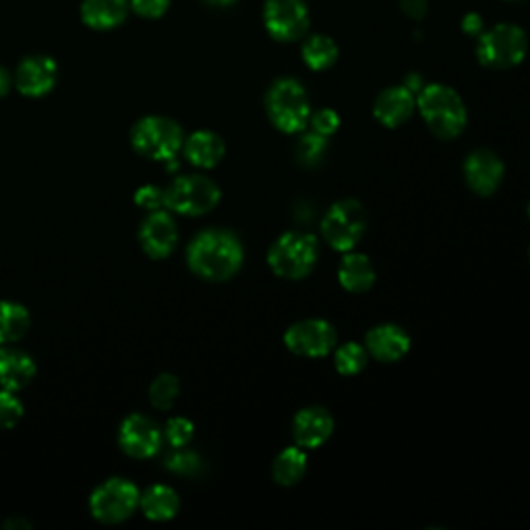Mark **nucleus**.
<instances>
[{"label": "nucleus", "mask_w": 530, "mask_h": 530, "mask_svg": "<svg viewBox=\"0 0 530 530\" xmlns=\"http://www.w3.org/2000/svg\"><path fill=\"white\" fill-rule=\"evenodd\" d=\"M334 431V419L328 408L323 406H309L303 408L292 423V435L297 446L303 450H315L326 444Z\"/></svg>", "instance_id": "obj_13"}, {"label": "nucleus", "mask_w": 530, "mask_h": 530, "mask_svg": "<svg viewBox=\"0 0 530 530\" xmlns=\"http://www.w3.org/2000/svg\"><path fill=\"white\" fill-rule=\"evenodd\" d=\"M205 3L216 5V7H228V5H232V3H234V0H205Z\"/></svg>", "instance_id": "obj_39"}, {"label": "nucleus", "mask_w": 530, "mask_h": 530, "mask_svg": "<svg viewBox=\"0 0 530 530\" xmlns=\"http://www.w3.org/2000/svg\"><path fill=\"white\" fill-rule=\"evenodd\" d=\"M179 379H176L174 375H160L156 377V381L150 388V398H152V404L158 408V410H168L172 408V404L176 402V398H179Z\"/></svg>", "instance_id": "obj_28"}, {"label": "nucleus", "mask_w": 530, "mask_h": 530, "mask_svg": "<svg viewBox=\"0 0 530 530\" xmlns=\"http://www.w3.org/2000/svg\"><path fill=\"white\" fill-rule=\"evenodd\" d=\"M415 108H417V98L406 85L390 87V90H384L377 96L373 104V116L384 127L396 129L410 119Z\"/></svg>", "instance_id": "obj_16"}, {"label": "nucleus", "mask_w": 530, "mask_h": 530, "mask_svg": "<svg viewBox=\"0 0 530 530\" xmlns=\"http://www.w3.org/2000/svg\"><path fill=\"white\" fill-rule=\"evenodd\" d=\"M23 415V404L9 390L0 392V429H11Z\"/></svg>", "instance_id": "obj_31"}, {"label": "nucleus", "mask_w": 530, "mask_h": 530, "mask_svg": "<svg viewBox=\"0 0 530 530\" xmlns=\"http://www.w3.org/2000/svg\"><path fill=\"white\" fill-rule=\"evenodd\" d=\"M139 504H141L143 514L150 520H156V522H164V520L174 518L176 512H179V508H181L179 495H176V491L166 487V485H154L152 489H147L139 497Z\"/></svg>", "instance_id": "obj_22"}, {"label": "nucleus", "mask_w": 530, "mask_h": 530, "mask_svg": "<svg viewBox=\"0 0 530 530\" xmlns=\"http://www.w3.org/2000/svg\"><path fill=\"white\" fill-rule=\"evenodd\" d=\"M166 468H170L176 475H185V477H195L201 473L203 462L195 452H187L183 448H176L172 456L166 460Z\"/></svg>", "instance_id": "obj_30"}, {"label": "nucleus", "mask_w": 530, "mask_h": 530, "mask_svg": "<svg viewBox=\"0 0 530 530\" xmlns=\"http://www.w3.org/2000/svg\"><path fill=\"white\" fill-rule=\"evenodd\" d=\"M319 259V245L311 234L284 232L270 247L268 263L276 276L286 280H301L309 276Z\"/></svg>", "instance_id": "obj_3"}, {"label": "nucleus", "mask_w": 530, "mask_h": 530, "mask_svg": "<svg viewBox=\"0 0 530 530\" xmlns=\"http://www.w3.org/2000/svg\"><path fill=\"white\" fill-rule=\"evenodd\" d=\"M263 23L276 42L301 40L309 29L305 0H265Z\"/></svg>", "instance_id": "obj_9"}, {"label": "nucleus", "mask_w": 530, "mask_h": 530, "mask_svg": "<svg viewBox=\"0 0 530 530\" xmlns=\"http://www.w3.org/2000/svg\"><path fill=\"white\" fill-rule=\"evenodd\" d=\"M336 328L326 319H305L294 323L284 334V344L290 352L307 359L326 357L336 346Z\"/></svg>", "instance_id": "obj_11"}, {"label": "nucleus", "mask_w": 530, "mask_h": 530, "mask_svg": "<svg viewBox=\"0 0 530 530\" xmlns=\"http://www.w3.org/2000/svg\"><path fill=\"white\" fill-rule=\"evenodd\" d=\"M56 63L48 56L25 58L17 71V87L23 96L40 98L48 94L56 83Z\"/></svg>", "instance_id": "obj_17"}, {"label": "nucleus", "mask_w": 530, "mask_h": 530, "mask_svg": "<svg viewBox=\"0 0 530 530\" xmlns=\"http://www.w3.org/2000/svg\"><path fill=\"white\" fill-rule=\"evenodd\" d=\"M9 87H11V77L3 67H0V98L9 92Z\"/></svg>", "instance_id": "obj_38"}, {"label": "nucleus", "mask_w": 530, "mask_h": 530, "mask_svg": "<svg viewBox=\"0 0 530 530\" xmlns=\"http://www.w3.org/2000/svg\"><path fill=\"white\" fill-rule=\"evenodd\" d=\"M29 328V313L25 307L0 301V344H9L25 336Z\"/></svg>", "instance_id": "obj_26"}, {"label": "nucleus", "mask_w": 530, "mask_h": 530, "mask_svg": "<svg viewBox=\"0 0 530 530\" xmlns=\"http://www.w3.org/2000/svg\"><path fill=\"white\" fill-rule=\"evenodd\" d=\"M135 201H137L139 208H143L147 212H158V208H162L164 205V191H160L158 187H152V185L141 187L135 195Z\"/></svg>", "instance_id": "obj_34"}, {"label": "nucleus", "mask_w": 530, "mask_h": 530, "mask_svg": "<svg viewBox=\"0 0 530 530\" xmlns=\"http://www.w3.org/2000/svg\"><path fill=\"white\" fill-rule=\"evenodd\" d=\"M417 108L431 133L439 139H456L466 127V106L448 85H425L419 92Z\"/></svg>", "instance_id": "obj_2"}, {"label": "nucleus", "mask_w": 530, "mask_h": 530, "mask_svg": "<svg viewBox=\"0 0 530 530\" xmlns=\"http://www.w3.org/2000/svg\"><path fill=\"white\" fill-rule=\"evenodd\" d=\"M400 7L408 17L421 19V17H425L429 3L427 0H400Z\"/></svg>", "instance_id": "obj_36"}, {"label": "nucleus", "mask_w": 530, "mask_h": 530, "mask_svg": "<svg viewBox=\"0 0 530 530\" xmlns=\"http://www.w3.org/2000/svg\"><path fill=\"white\" fill-rule=\"evenodd\" d=\"M220 201V189L208 176L189 174L176 179L164 191V205L176 214L201 216L212 212Z\"/></svg>", "instance_id": "obj_8"}, {"label": "nucleus", "mask_w": 530, "mask_h": 530, "mask_svg": "<svg viewBox=\"0 0 530 530\" xmlns=\"http://www.w3.org/2000/svg\"><path fill=\"white\" fill-rule=\"evenodd\" d=\"M139 504V491L133 483L125 479H110L100 485L92 499L90 508L96 520L106 524H116L127 520Z\"/></svg>", "instance_id": "obj_10"}, {"label": "nucleus", "mask_w": 530, "mask_h": 530, "mask_svg": "<svg viewBox=\"0 0 530 530\" xmlns=\"http://www.w3.org/2000/svg\"><path fill=\"white\" fill-rule=\"evenodd\" d=\"M309 123H311L315 133H319L323 137H332L340 127V116L334 110L326 108V110L315 112L309 119Z\"/></svg>", "instance_id": "obj_33"}, {"label": "nucleus", "mask_w": 530, "mask_h": 530, "mask_svg": "<svg viewBox=\"0 0 530 530\" xmlns=\"http://www.w3.org/2000/svg\"><path fill=\"white\" fill-rule=\"evenodd\" d=\"M133 147L145 158L170 164L183 147V131L164 116H147L133 129Z\"/></svg>", "instance_id": "obj_7"}, {"label": "nucleus", "mask_w": 530, "mask_h": 530, "mask_svg": "<svg viewBox=\"0 0 530 530\" xmlns=\"http://www.w3.org/2000/svg\"><path fill=\"white\" fill-rule=\"evenodd\" d=\"M338 280L348 292H367L375 284V270L371 259L363 253L348 251L340 263Z\"/></svg>", "instance_id": "obj_21"}, {"label": "nucleus", "mask_w": 530, "mask_h": 530, "mask_svg": "<svg viewBox=\"0 0 530 530\" xmlns=\"http://www.w3.org/2000/svg\"><path fill=\"white\" fill-rule=\"evenodd\" d=\"M367 230V212L357 199H342L334 203L321 222L326 243L340 253L355 249Z\"/></svg>", "instance_id": "obj_5"}, {"label": "nucleus", "mask_w": 530, "mask_h": 530, "mask_svg": "<svg viewBox=\"0 0 530 530\" xmlns=\"http://www.w3.org/2000/svg\"><path fill=\"white\" fill-rule=\"evenodd\" d=\"M168 5H170V0H133L135 13H139L141 17H147V19L162 17L166 13Z\"/></svg>", "instance_id": "obj_35"}, {"label": "nucleus", "mask_w": 530, "mask_h": 530, "mask_svg": "<svg viewBox=\"0 0 530 530\" xmlns=\"http://www.w3.org/2000/svg\"><path fill=\"white\" fill-rule=\"evenodd\" d=\"M462 29L464 34L468 36H479L483 32V19L479 13H468L462 21Z\"/></svg>", "instance_id": "obj_37"}, {"label": "nucleus", "mask_w": 530, "mask_h": 530, "mask_svg": "<svg viewBox=\"0 0 530 530\" xmlns=\"http://www.w3.org/2000/svg\"><path fill=\"white\" fill-rule=\"evenodd\" d=\"M265 108L282 133H301L311 119L307 92L297 79H278L265 98Z\"/></svg>", "instance_id": "obj_4"}, {"label": "nucleus", "mask_w": 530, "mask_h": 530, "mask_svg": "<svg viewBox=\"0 0 530 530\" xmlns=\"http://www.w3.org/2000/svg\"><path fill=\"white\" fill-rule=\"evenodd\" d=\"M464 179L477 195H493L502 185L504 162L489 150H479L466 158Z\"/></svg>", "instance_id": "obj_14"}, {"label": "nucleus", "mask_w": 530, "mask_h": 530, "mask_svg": "<svg viewBox=\"0 0 530 530\" xmlns=\"http://www.w3.org/2000/svg\"><path fill=\"white\" fill-rule=\"evenodd\" d=\"M139 241L147 255L154 259H164L174 251L176 241H179V232H176V224L166 212H152L141 224Z\"/></svg>", "instance_id": "obj_15"}, {"label": "nucleus", "mask_w": 530, "mask_h": 530, "mask_svg": "<svg viewBox=\"0 0 530 530\" xmlns=\"http://www.w3.org/2000/svg\"><path fill=\"white\" fill-rule=\"evenodd\" d=\"M305 473H307V454L301 446L282 450L272 466L274 481L282 487L297 485L299 481H303Z\"/></svg>", "instance_id": "obj_24"}, {"label": "nucleus", "mask_w": 530, "mask_h": 530, "mask_svg": "<svg viewBox=\"0 0 530 530\" xmlns=\"http://www.w3.org/2000/svg\"><path fill=\"white\" fill-rule=\"evenodd\" d=\"M226 154L222 137L212 131H197L185 143V156L197 168H214Z\"/></svg>", "instance_id": "obj_20"}, {"label": "nucleus", "mask_w": 530, "mask_h": 530, "mask_svg": "<svg viewBox=\"0 0 530 530\" xmlns=\"http://www.w3.org/2000/svg\"><path fill=\"white\" fill-rule=\"evenodd\" d=\"M303 61L313 71H326L338 61V46L330 36H311L303 44Z\"/></svg>", "instance_id": "obj_25"}, {"label": "nucleus", "mask_w": 530, "mask_h": 530, "mask_svg": "<svg viewBox=\"0 0 530 530\" xmlns=\"http://www.w3.org/2000/svg\"><path fill=\"white\" fill-rule=\"evenodd\" d=\"M528 50L526 34L518 25L499 23L483 32L477 44V56L485 67L512 69L524 61Z\"/></svg>", "instance_id": "obj_6"}, {"label": "nucleus", "mask_w": 530, "mask_h": 530, "mask_svg": "<svg viewBox=\"0 0 530 530\" xmlns=\"http://www.w3.org/2000/svg\"><path fill=\"white\" fill-rule=\"evenodd\" d=\"M83 21L94 29L121 25L127 15V0H83Z\"/></svg>", "instance_id": "obj_23"}, {"label": "nucleus", "mask_w": 530, "mask_h": 530, "mask_svg": "<svg viewBox=\"0 0 530 530\" xmlns=\"http://www.w3.org/2000/svg\"><path fill=\"white\" fill-rule=\"evenodd\" d=\"M187 259L199 278L224 282L241 270L243 245L232 232L205 230L191 243Z\"/></svg>", "instance_id": "obj_1"}, {"label": "nucleus", "mask_w": 530, "mask_h": 530, "mask_svg": "<svg viewBox=\"0 0 530 530\" xmlns=\"http://www.w3.org/2000/svg\"><path fill=\"white\" fill-rule=\"evenodd\" d=\"M528 216H530V203H528Z\"/></svg>", "instance_id": "obj_40"}, {"label": "nucleus", "mask_w": 530, "mask_h": 530, "mask_svg": "<svg viewBox=\"0 0 530 530\" xmlns=\"http://www.w3.org/2000/svg\"><path fill=\"white\" fill-rule=\"evenodd\" d=\"M369 352L357 342H346L336 350V369L342 375H357L367 367Z\"/></svg>", "instance_id": "obj_27"}, {"label": "nucleus", "mask_w": 530, "mask_h": 530, "mask_svg": "<svg viewBox=\"0 0 530 530\" xmlns=\"http://www.w3.org/2000/svg\"><path fill=\"white\" fill-rule=\"evenodd\" d=\"M166 439L172 448H185L193 439V423L183 417L170 419L166 425Z\"/></svg>", "instance_id": "obj_32"}, {"label": "nucleus", "mask_w": 530, "mask_h": 530, "mask_svg": "<svg viewBox=\"0 0 530 530\" xmlns=\"http://www.w3.org/2000/svg\"><path fill=\"white\" fill-rule=\"evenodd\" d=\"M36 375L34 359L17 348L0 350V386L9 392L23 390Z\"/></svg>", "instance_id": "obj_19"}, {"label": "nucleus", "mask_w": 530, "mask_h": 530, "mask_svg": "<svg viewBox=\"0 0 530 530\" xmlns=\"http://www.w3.org/2000/svg\"><path fill=\"white\" fill-rule=\"evenodd\" d=\"M121 448L133 458H150L162 448L160 427L143 415H131L125 419L119 433Z\"/></svg>", "instance_id": "obj_12"}, {"label": "nucleus", "mask_w": 530, "mask_h": 530, "mask_svg": "<svg viewBox=\"0 0 530 530\" xmlns=\"http://www.w3.org/2000/svg\"><path fill=\"white\" fill-rule=\"evenodd\" d=\"M365 348L381 363H396L410 350V338L402 328L386 323V326H377L367 334Z\"/></svg>", "instance_id": "obj_18"}, {"label": "nucleus", "mask_w": 530, "mask_h": 530, "mask_svg": "<svg viewBox=\"0 0 530 530\" xmlns=\"http://www.w3.org/2000/svg\"><path fill=\"white\" fill-rule=\"evenodd\" d=\"M297 150H299L297 154H299L301 164H305V166H317L323 160V156H326L328 137H323V135L311 131V133H307V135L301 137Z\"/></svg>", "instance_id": "obj_29"}]
</instances>
